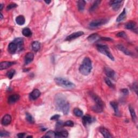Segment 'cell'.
Instances as JSON below:
<instances>
[{
	"label": "cell",
	"mask_w": 138,
	"mask_h": 138,
	"mask_svg": "<svg viewBox=\"0 0 138 138\" xmlns=\"http://www.w3.org/2000/svg\"><path fill=\"white\" fill-rule=\"evenodd\" d=\"M54 103L58 110L62 112L65 115L69 113L70 111V104L63 94H57L54 98Z\"/></svg>",
	"instance_id": "6da1fadb"
},
{
	"label": "cell",
	"mask_w": 138,
	"mask_h": 138,
	"mask_svg": "<svg viewBox=\"0 0 138 138\" xmlns=\"http://www.w3.org/2000/svg\"><path fill=\"white\" fill-rule=\"evenodd\" d=\"M92 69V61L89 57H85L83 59L82 64L79 67V72L82 75L88 76L91 73Z\"/></svg>",
	"instance_id": "7a4b0ae2"
},
{
	"label": "cell",
	"mask_w": 138,
	"mask_h": 138,
	"mask_svg": "<svg viewBox=\"0 0 138 138\" xmlns=\"http://www.w3.org/2000/svg\"><path fill=\"white\" fill-rule=\"evenodd\" d=\"M56 84L61 87L67 89H72L75 87V85L69 80L62 77H56L54 78Z\"/></svg>",
	"instance_id": "3957f363"
},
{
	"label": "cell",
	"mask_w": 138,
	"mask_h": 138,
	"mask_svg": "<svg viewBox=\"0 0 138 138\" xmlns=\"http://www.w3.org/2000/svg\"><path fill=\"white\" fill-rule=\"evenodd\" d=\"M97 48L99 52L105 54V55L108 57L112 61L114 60V58L113 55H112L110 49H109L108 47L107 46H106V45L98 44L97 45Z\"/></svg>",
	"instance_id": "277c9868"
},
{
	"label": "cell",
	"mask_w": 138,
	"mask_h": 138,
	"mask_svg": "<svg viewBox=\"0 0 138 138\" xmlns=\"http://www.w3.org/2000/svg\"><path fill=\"white\" fill-rule=\"evenodd\" d=\"M108 21L107 19H99L93 21L89 24V27L91 28H96L107 23Z\"/></svg>",
	"instance_id": "5b68a950"
},
{
	"label": "cell",
	"mask_w": 138,
	"mask_h": 138,
	"mask_svg": "<svg viewBox=\"0 0 138 138\" xmlns=\"http://www.w3.org/2000/svg\"><path fill=\"white\" fill-rule=\"evenodd\" d=\"M90 95L91 98L93 99V100L95 101L96 105H100L103 107H104V102L102 101L101 98L99 97V96H98L97 94H95L93 92H92L90 93Z\"/></svg>",
	"instance_id": "8992f818"
},
{
	"label": "cell",
	"mask_w": 138,
	"mask_h": 138,
	"mask_svg": "<svg viewBox=\"0 0 138 138\" xmlns=\"http://www.w3.org/2000/svg\"><path fill=\"white\" fill-rule=\"evenodd\" d=\"M122 3H123L122 1L115 0V1H111L110 2V4L114 10L118 11L121 7Z\"/></svg>",
	"instance_id": "52a82bcc"
},
{
	"label": "cell",
	"mask_w": 138,
	"mask_h": 138,
	"mask_svg": "<svg viewBox=\"0 0 138 138\" xmlns=\"http://www.w3.org/2000/svg\"><path fill=\"white\" fill-rule=\"evenodd\" d=\"M104 72L105 73V75L107 76V77L114 79L115 77V72L113 70L111 69L110 67H105Z\"/></svg>",
	"instance_id": "ba28073f"
},
{
	"label": "cell",
	"mask_w": 138,
	"mask_h": 138,
	"mask_svg": "<svg viewBox=\"0 0 138 138\" xmlns=\"http://www.w3.org/2000/svg\"><path fill=\"white\" fill-rule=\"evenodd\" d=\"M8 52L11 54H14L18 51V46L16 43H15L14 42H12L9 44L8 47Z\"/></svg>",
	"instance_id": "9c48e42d"
},
{
	"label": "cell",
	"mask_w": 138,
	"mask_h": 138,
	"mask_svg": "<svg viewBox=\"0 0 138 138\" xmlns=\"http://www.w3.org/2000/svg\"><path fill=\"white\" fill-rule=\"evenodd\" d=\"M84 32L83 31H78V32H76V33H72L71 35H70L69 36H67L66 38V41H72L73 40H75L77 38H78L79 37L82 36V35H84Z\"/></svg>",
	"instance_id": "30bf717a"
},
{
	"label": "cell",
	"mask_w": 138,
	"mask_h": 138,
	"mask_svg": "<svg viewBox=\"0 0 138 138\" xmlns=\"http://www.w3.org/2000/svg\"><path fill=\"white\" fill-rule=\"evenodd\" d=\"M41 93L39 90L34 89L29 94V98L32 100H35L39 98L41 95Z\"/></svg>",
	"instance_id": "8fae6325"
},
{
	"label": "cell",
	"mask_w": 138,
	"mask_h": 138,
	"mask_svg": "<svg viewBox=\"0 0 138 138\" xmlns=\"http://www.w3.org/2000/svg\"><path fill=\"white\" fill-rule=\"evenodd\" d=\"M93 121H94V118H92L91 115L89 114H86L83 117V123L85 126L91 124Z\"/></svg>",
	"instance_id": "7c38bea8"
},
{
	"label": "cell",
	"mask_w": 138,
	"mask_h": 138,
	"mask_svg": "<svg viewBox=\"0 0 138 138\" xmlns=\"http://www.w3.org/2000/svg\"><path fill=\"white\" fill-rule=\"evenodd\" d=\"M15 43H16L18 46V51H21L23 49L24 41L22 38H16L14 40Z\"/></svg>",
	"instance_id": "4fadbf2b"
},
{
	"label": "cell",
	"mask_w": 138,
	"mask_h": 138,
	"mask_svg": "<svg viewBox=\"0 0 138 138\" xmlns=\"http://www.w3.org/2000/svg\"><path fill=\"white\" fill-rule=\"evenodd\" d=\"M11 117L9 114H5L2 118L1 120V124L3 126H8L11 123Z\"/></svg>",
	"instance_id": "5bb4252c"
},
{
	"label": "cell",
	"mask_w": 138,
	"mask_h": 138,
	"mask_svg": "<svg viewBox=\"0 0 138 138\" xmlns=\"http://www.w3.org/2000/svg\"><path fill=\"white\" fill-rule=\"evenodd\" d=\"M34 58V55L32 52H28L25 54L24 57V64L28 65V64L33 62Z\"/></svg>",
	"instance_id": "9a60e30c"
},
{
	"label": "cell",
	"mask_w": 138,
	"mask_h": 138,
	"mask_svg": "<svg viewBox=\"0 0 138 138\" xmlns=\"http://www.w3.org/2000/svg\"><path fill=\"white\" fill-rule=\"evenodd\" d=\"M15 64H16V62H7V61L2 62L0 63V69L1 70L7 69Z\"/></svg>",
	"instance_id": "2e32d148"
},
{
	"label": "cell",
	"mask_w": 138,
	"mask_h": 138,
	"mask_svg": "<svg viewBox=\"0 0 138 138\" xmlns=\"http://www.w3.org/2000/svg\"><path fill=\"white\" fill-rule=\"evenodd\" d=\"M20 98V96L18 94H12L10 96H9L8 98V102L9 104H13L15 103L16 102H17Z\"/></svg>",
	"instance_id": "e0dca14e"
},
{
	"label": "cell",
	"mask_w": 138,
	"mask_h": 138,
	"mask_svg": "<svg viewBox=\"0 0 138 138\" xmlns=\"http://www.w3.org/2000/svg\"><path fill=\"white\" fill-rule=\"evenodd\" d=\"M117 47L118 48V49L122 51V52H123L124 53H125V54H126V55H128V56L133 55L132 52H131L130 50H128L127 48H126L123 46H122V45H118Z\"/></svg>",
	"instance_id": "ac0fdd59"
},
{
	"label": "cell",
	"mask_w": 138,
	"mask_h": 138,
	"mask_svg": "<svg viewBox=\"0 0 138 138\" xmlns=\"http://www.w3.org/2000/svg\"><path fill=\"white\" fill-rule=\"evenodd\" d=\"M125 28L129 30H137V24L134 21L128 22L125 25Z\"/></svg>",
	"instance_id": "d6986e66"
},
{
	"label": "cell",
	"mask_w": 138,
	"mask_h": 138,
	"mask_svg": "<svg viewBox=\"0 0 138 138\" xmlns=\"http://www.w3.org/2000/svg\"><path fill=\"white\" fill-rule=\"evenodd\" d=\"M99 131L101 133V134L103 136V137L105 138H112V136L111 135L110 133L109 132V131L105 128V127H100Z\"/></svg>",
	"instance_id": "ffe728a7"
},
{
	"label": "cell",
	"mask_w": 138,
	"mask_h": 138,
	"mask_svg": "<svg viewBox=\"0 0 138 138\" xmlns=\"http://www.w3.org/2000/svg\"><path fill=\"white\" fill-rule=\"evenodd\" d=\"M68 135V132L65 130L56 132V138H67Z\"/></svg>",
	"instance_id": "44dd1931"
},
{
	"label": "cell",
	"mask_w": 138,
	"mask_h": 138,
	"mask_svg": "<svg viewBox=\"0 0 138 138\" xmlns=\"http://www.w3.org/2000/svg\"><path fill=\"white\" fill-rule=\"evenodd\" d=\"M126 17V9H124L123 11H122L121 13L118 16V17H117L116 21L117 22H120L121 21H124Z\"/></svg>",
	"instance_id": "7402d4cb"
},
{
	"label": "cell",
	"mask_w": 138,
	"mask_h": 138,
	"mask_svg": "<svg viewBox=\"0 0 138 138\" xmlns=\"http://www.w3.org/2000/svg\"><path fill=\"white\" fill-rule=\"evenodd\" d=\"M16 22L19 25H22L24 24L25 22V17L23 15H19L16 18Z\"/></svg>",
	"instance_id": "603a6c76"
},
{
	"label": "cell",
	"mask_w": 138,
	"mask_h": 138,
	"mask_svg": "<svg viewBox=\"0 0 138 138\" xmlns=\"http://www.w3.org/2000/svg\"><path fill=\"white\" fill-rule=\"evenodd\" d=\"M129 108V111L131 115L132 120L133 122H134V123H136L137 121V115L136 113V112H135L134 109L133 108V107H132L131 106H130L129 108Z\"/></svg>",
	"instance_id": "cb8c5ba5"
},
{
	"label": "cell",
	"mask_w": 138,
	"mask_h": 138,
	"mask_svg": "<svg viewBox=\"0 0 138 138\" xmlns=\"http://www.w3.org/2000/svg\"><path fill=\"white\" fill-rule=\"evenodd\" d=\"M86 4V2L84 0H80L78 1L77 2V6H78V9L80 11H84L85 7Z\"/></svg>",
	"instance_id": "d4e9b609"
},
{
	"label": "cell",
	"mask_w": 138,
	"mask_h": 138,
	"mask_svg": "<svg viewBox=\"0 0 138 138\" xmlns=\"http://www.w3.org/2000/svg\"><path fill=\"white\" fill-rule=\"evenodd\" d=\"M99 39V36L97 34H93L88 37V40L90 42H94Z\"/></svg>",
	"instance_id": "484cf974"
},
{
	"label": "cell",
	"mask_w": 138,
	"mask_h": 138,
	"mask_svg": "<svg viewBox=\"0 0 138 138\" xmlns=\"http://www.w3.org/2000/svg\"><path fill=\"white\" fill-rule=\"evenodd\" d=\"M110 105L111 107L113 108L115 114L116 115H118L119 112V108H118V105L117 102L115 101H111L110 102Z\"/></svg>",
	"instance_id": "4316f807"
},
{
	"label": "cell",
	"mask_w": 138,
	"mask_h": 138,
	"mask_svg": "<svg viewBox=\"0 0 138 138\" xmlns=\"http://www.w3.org/2000/svg\"><path fill=\"white\" fill-rule=\"evenodd\" d=\"M22 34H23L24 36L27 37H29L32 36V31L29 28H25L23 29V30H22Z\"/></svg>",
	"instance_id": "83f0119b"
},
{
	"label": "cell",
	"mask_w": 138,
	"mask_h": 138,
	"mask_svg": "<svg viewBox=\"0 0 138 138\" xmlns=\"http://www.w3.org/2000/svg\"><path fill=\"white\" fill-rule=\"evenodd\" d=\"M32 48H33V50L35 51V52H37L40 49V43L38 41H35L34 42L32 43Z\"/></svg>",
	"instance_id": "f1b7e54d"
},
{
	"label": "cell",
	"mask_w": 138,
	"mask_h": 138,
	"mask_svg": "<svg viewBox=\"0 0 138 138\" xmlns=\"http://www.w3.org/2000/svg\"><path fill=\"white\" fill-rule=\"evenodd\" d=\"M101 2V1H95L93 3L92 5L90 7L89 9L90 12H93L94 10H95L98 7V6L100 4Z\"/></svg>",
	"instance_id": "f546056e"
},
{
	"label": "cell",
	"mask_w": 138,
	"mask_h": 138,
	"mask_svg": "<svg viewBox=\"0 0 138 138\" xmlns=\"http://www.w3.org/2000/svg\"><path fill=\"white\" fill-rule=\"evenodd\" d=\"M103 107L101 106L100 105L95 104V105L92 107V110L94 112H96V113H101L103 111Z\"/></svg>",
	"instance_id": "4dcf8cb0"
},
{
	"label": "cell",
	"mask_w": 138,
	"mask_h": 138,
	"mask_svg": "<svg viewBox=\"0 0 138 138\" xmlns=\"http://www.w3.org/2000/svg\"><path fill=\"white\" fill-rule=\"evenodd\" d=\"M73 114H74L76 117H82L83 115V112L81 109L78 108H75L73 111Z\"/></svg>",
	"instance_id": "1f68e13d"
},
{
	"label": "cell",
	"mask_w": 138,
	"mask_h": 138,
	"mask_svg": "<svg viewBox=\"0 0 138 138\" xmlns=\"http://www.w3.org/2000/svg\"><path fill=\"white\" fill-rule=\"evenodd\" d=\"M25 116H26V117H25L26 120L28 121V122H29V123L30 124H34L35 123V120L34 118L30 113L27 112V113H25Z\"/></svg>",
	"instance_id": "d6a6232c"
},
{
	"label": "cell",
	"mask_w": 138,
	"mask_h": 138,
	"mask_svg": "<svg viewBox=\"0 0 138 138\" xmlns=\"http://www.w3.org/2000/svg\"><path fill=\"white\" fill-rule=\"evenodd\" d=\"M15 73H16L15 70L14 69H11V70H9V71H8L7 72V74H6V75H7V77L9 79H11L13 78V77L15 75Z\"/></svg>",
	"instance_id": "836d02e7"
},
{
	"label": "cell",
	"mask_w": 138,
	"mask_h": 138,
	"mask_svg": "<svg viewBox=\"0 0 138 138\" xmlns=\"http://www.w3.org/2000/svg\"><path fill=\"white\" fill-rule=\"evenodd\" d=\"M44 138H56V132L52 131H49L43 137Z\"/></svg>",
	"instance_id": "e575fe53"
},
{
	"label": "cell",
	"mask_w": 138,
	"mask_h": 138,
	"mask_svg": "<svg viewBox=\"0 0 138 138\" xmlns=\"http://www.w3.org/2000/svg\"><path fill=\"white\" fill-rule=\"evenodd\" d=\"M105 82L109 87L111 88H114V85L112 83V82L111 81V80L109 79L108 77L107 78H105Z\"/></svg>",
	"instance_id": "d590c367"
},
{
	"label": "cell",
	"mask_w": 138,
	"mask_h": 138,
	"mask_svg": "<svg viewBox=\"0 0 138 138\" xmlns=\"http://www.w3.org/2000/svg\"><path fill=\"white\" fill-rule=\"evenodd\" d=\"M64 126H68V127H73L74 126V123L71 120H67L65 123H64Z\"/></svg>",
	"instance_id": "8d00e7d4"
},
{
	"label": "cell",
	"mask_w": 138,
	"mask_h": 138,
	"mask_svg": "<svg viewBox=\"0 0 138 138\" xmlns=\"http://www.w3.org/2000/svg\"><path fill=\"white\" fill-rule=\"evenodd\" d=\"M17 7V5L16 4L14 3H12L9 4L7 6V10H11V9H14V8H16Z\"/></svg>",
	"instance_id": "74e56055"
},
{
	"label": "cell",
	"mask_w": 138,
	"mask_h": 138,
	"mask_svg": "<svg viewBox=\"0 0 138 138\" xmlns=\"http://www.w3.org/2000/svg\"><path fill=\"white\" fill-rule=\"evenodd\" d=\"M0 137H9V133L5 131H1L0 132Z\"/></svg>",
	"instance_id": "f35d334b"
},
{
	"label": "cell",
	"mask_w": 138,
	"mask_h": 138,
	"mask_svg": "<svg viewBox=\"0 0 138 138\" xmlns=\"http://www.w3.org/2000/svg\"><path fill=\"white\" fill-rule=\"evenodd\" d=\"M117 36L119 37H121V38L124 37V38H125V37H126V33H125V32L121 31V32H120V33H119L117 34Z\"/></svg>",
	"instance_id": "ab89813d"
},
{
	"label": "cell",
	"mask_w": 138,
	"mask_h": 138,
	"mask_svg": "<svg viewBox=\"0 0 138 138\" xmlns=\"http://www.w3.org/2000/svg\"><path fill=\"white\" fill-rule=\"evenodd\" d=\"M60 118V115L59 114L54 115L50 118L51 120H58Z\"/></svg>",
	"instance_id": "60d3db41"
},
{
	"label": "cell",
	"mask_w": 138,
	"mask_h": 138,
	"mask_svg": "<svg viewBox=\"0 0 138 138\" xmlns=\"http://www.w3.org/2000/svg\"><path fill=\"white\" fill-rule=\"evenodd\" d=\"M63 126H64V123L62 121H58L56 124V127L58 128L62 127Z\"/></svg>",
	"instance_id": "b9f144b4"
},
{
	"label": "cell",
	"mask_w": 138,
	"mask_h": 138,
	"mask_svg": "<svg viewBox=\"0 0 138 138\" xmlns=\"http://www.w3.org/2000/svg\"><path fill=\"white\" fill-rule=\"evenodd\" d=\"M121 91L124 94V95H126L128 94V90L127 89H122L121 90Z\"/></svg>",
	"instance_id": "7bdbcfd3"
},
{
	"label": "cell",
	"mask_w": 138,
	"mask_h": 138,
	"mask_svg": "<svg viewBox=\"0 0 138 138\" xmlns=\"http://www.w3.org/2000/svg\"><path fill=\"white\" fill-rule=\"evenodd\" d=\"M25 135V133H18V134H17V137H18L19 138H23V137H24Z\"/></svg>",
	"instance_id": "ee69618b"
},
{
	"label": "cell",
	"mask_w": 138,
	"mask_h": 138,
	"mask_svg": "<svg viewBox=\"0 0 138 138\" xmlns=\"http://www.w3.org/2000/svg\"><path fill=\"white\" fill-rule=\"evenodd\" d=\"M100 39L101 40H104V41H112V39H111V38H101Z\"/></svg>",
	"instance_id": "f6af8a7d"
},
{
	"label": "cell",
	"mask_w": 138,
	"mask_h": 138,
	"mask_svg": "<svg viewBox=\"0 0 138 138\" xmlns=\"http://www.w3.org/2000/svg\"><path fill=\"white\" fill-rule=\"evenodd\" d=\"M51 1H45V2H46L47 4H50V3H51Z\"/></svg>",
	"instance_id": "bcb514c9"
},
{
	"label": "cell",
	"mask_w": 138,
	"mask_h": 138,
	"mask_svg": "<svg viewBox=\"0 0 138 138\" xmlns=\"http://www.w3.org/2000/svg\"><path fill=\"white\" fill-rule=\"evenodd\" d=\"M0 15H1V18H0V20H2L3 18V15H2V14L1 13H1H0Z\"/></svg>",
	"instance_id": "7dc6e473"
},
{
	"label": "cell",
	"mask_w": 138,
	"mask_h": 138,
	"mask_svg": "<svg viewBox=\"0 0 138 138\" xmlns=\"http://www.w3.org/2000/svg\"><path fill=\"white\" fill-rule=\"evenodd\" d=\"M2 9H3V4H1V8H0V9H1V10H2Z\"/></svg>",
	"instance_id": "c3c4849f"
},
{
	"label": "cell",
	"mask_w": 138,
	"mask_h": 138,
	"mask_svg": "<svg viewBox=\"0 0 138 138\" xmlns=\"http://www.w3.org/2000/svg\"><path fill=\"white\" fill-rule=\"evenodd\" d=\"M27 138H33V137H32V136H28V137H27Z\"/></svg>",
	"instance_id": "681fc988"
}]
</instances>
